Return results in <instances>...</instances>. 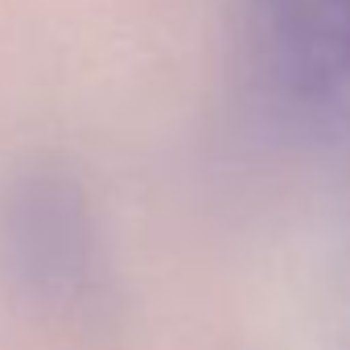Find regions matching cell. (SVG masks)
<instances>
[{
  "mask_svg": "<svg viewBox=\"0 0 350 350\" xmlns=\"http://www.w3.org/2000/svg\"><path fill=\"white\" fill-rule=\"evenodd\" d=\"M247 50L293 120L350 140V0H247Z\"/></svg>",
  "mask_w": 350,
  "mask_h": 350,
  "instance_id": "obj_1",
  "label": "cell"
}]
</instances>
